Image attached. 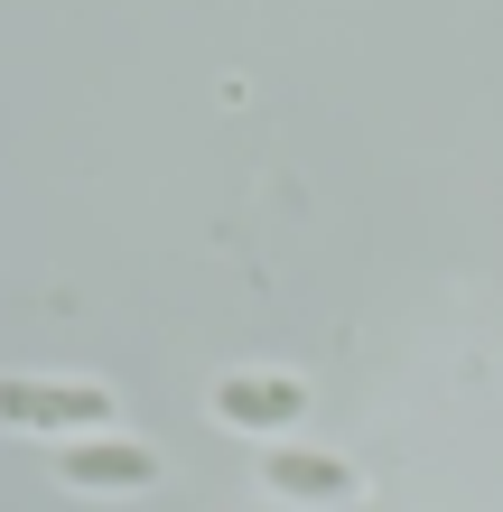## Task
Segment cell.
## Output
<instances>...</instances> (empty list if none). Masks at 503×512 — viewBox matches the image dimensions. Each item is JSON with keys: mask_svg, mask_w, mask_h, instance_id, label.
<instances>
[{"mask_svg": "<svg viewBox=\"0 0 503 512\" xmlns=\"http://www.w3.org/2000/svg\"><path fill=\"white\" fill-rule=\"evenodd\" d=\"M66 475H94V485H150V457H140V447H84V457H66Z\"/></svg>", "mask_w": 503, "mask_h": 512, "instance_id": "obj_2", "label": "cell"}, {"mask_svg": "<svg viewBox=\"0 0 503 512\" xmlns=\"http://www.w3.org/2000/svg\"><path fill=\"white\" fill-rule=\"evenodd\" d=\"M0 410H10V419H94L103 391H28V382H0Z\"/></svg>", "mask_w": 503, "mask_h": 512, "instance_id": "obj_1", "label": "cell"}, {"mask_svg": "<svg viewBox=\"0 0 503 512\" xmlns=\"http://www.w3.org/2000/svg\"><path fill=\"white\" fill-rule=\"evenodd\" d=\"M224 410H233V419H280L289 391H224Z\"/></svg>", "mask_w": 503, "mask_h": 512, "instance_id": "obj_3", "label": "cell"}]
</instances>
